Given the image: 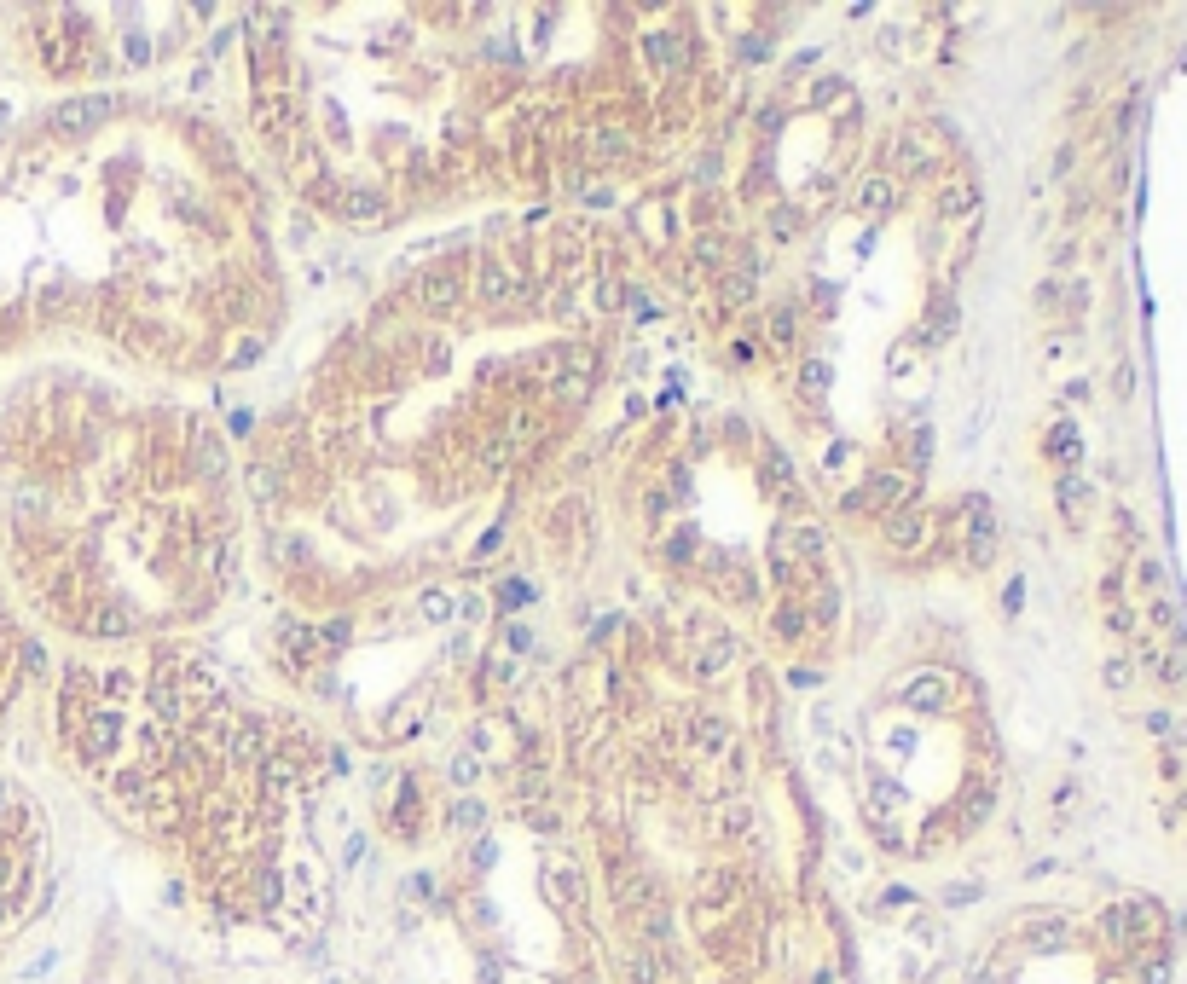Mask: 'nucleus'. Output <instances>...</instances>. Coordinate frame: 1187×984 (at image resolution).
I'll list each match as a JSON object with an SVG mask.
<instances>
[{"mask_svg":"<svg viewBox=\"0 0 1187 984\" xmlns=\"http://www.w3.org/2000/svg\"><path fill=\"white\" fill-rule=\"evenodd\" d=\"M249 492H255L261 504H278V498H284V475L267 469V464H255V469H249Z\"/></svg>","mask_w":1187,"mask_h":984,"instance_id":"obj_26","label":"nucleus"},{"mask_svg":"<svg viewBox=\"0 0 1187 984\" xmlns=\"http://www.w3.org/2000/svg\"><path fill=\"white\" fill-rule=\"evenodd\" d=\"M122 110V99L116 93H87V99H64V105L53 110V134L64 139H76V134H93L105 116H116Z\"/></svg>","mask_w":1187,"mask_h":984,"instance_id":"obj_3","label":"nucleus"},{"mask_svg":"<svg viewBox=\"0 0 1187 984\" xmlns=\"http://www.w3.org/2000/svg\"><path fill=\"white\" fill-rule=\"evenodd\" d=\"M840 93H846L840 82H817V87H811V99H817V105H829V99H840Z\"/></svg>","mask_w":1187,"mask_h":984,"instance_id":"obj_54","label":"nucleus"},{"mask_svg":"<svg viewBox=\"0 0 1187 984\" xmlns=\"http://www.w3.org/2000/svg\"><path fill=\"white\" fill-rule=\"evenodd\" d=\"M267 759V724H232L226 730V765L232 770H249Z\"/></svg>","mask_w":1187,"mask_h":984,"instance_id":"obj_7","label":"nucleus"},{"mask_svg":"<svg viewBox=\"0 0 1187 984\" xmlns=\"http://www.w3.org/2000/svg\"><path fill=\"white\" fill-rule=\"evenodd\" d=\"M464 301V278L452 273V267H429V273L417 278V307L423 313H452Z\"/></svg>","mask_w":1187,"mask_h":984,"instance_id":"obj_6","label":"nucleus"},{"mask_svg":"<svg viewBox=\"0 0 1187 984\" xmlns=\"http://www.w3.org/2000/svg\"><path fill=\"white\" fill-rule=\"evenodd\" d=\"M446 782H452V788H475V782H481V759H475V753H452V759H446Z\"/></svg>","mask_w":1187,"mask_h":984,"instance_id":"obj_28","label":"nucleus"},{"mask_svg":"<svg viewBox=\"0 0 1187 984\" xmlns=\"http://www.w3.org/2000/svg\"><path fill=\"white\" fill-rule=\"evenodd\" d=\"M1147 730H1153V736H1164V741H1187V730L1176 724V718H1164V712H1153V718H1147Z\"/></svg>","mask_w":1187,"mask_h":984,"instance_id":"obj_42","label":"nucleus"},{"mask_svg":"<svg viewBox=\"0 0 1187 984\" xmlns=\"http://www.w3.org/2000/svg\"><path fill=\"white\" fill-rule=\"evenodd\" d=\"M128 58H134V64L151 58V47H145V35H139V29H128Z\"/></svg>","mask_w":1187,"mask_h":984,"instance_id":"obj_53","label":"nucleus"},{"mask_svg":"<svg viewBox=\"0 0 1187 984\" xmlns=\"http://www.w3.org/2000/svg\"><path fill=\"white\" fill-rule=\"evenodd\" d=\"M574 984H603V979H597V973H585V979H574Z\"/></svg>","mask_w":1187,"mask_h":984,"instance_id":"obj_61","label":"nucleus"},{"mask_svg":"<svg viewBox=\"0 0 1187 984\" xmlns=\"http://www.w3.org/2000/svg\"><path fill=\"white\" fill-rule=\"evenodd\" d=\"M99 689H105V695H111V701H122V695H128V689H134V678H128V672H122V666H116V672H105V684H99Z\"/></svg>","mask_w":1187,"mask_h":984,"instance_id":"obj_48","label":"nucleus"},{"mask_svg":"<svg viewBox=\"0 0 1187 984\" xmlns=\"http://www.w3.org/2000/svg\"><path fill=\"white\" fill-rule=\"evenodd\" d=\"M695 539H701L695 527H678V533H672V545H666V556H672V562H695Z\"/></svg>","mask_w":1187,"mask_h":984,"instance_id":"obj_39","label":"nucleus"},{"mask_svg":"<svg viewBox=\"0 0 1187 984\" xmlns=\"http://www.w3.org/2000/svg\"><path fill=\"white\" fill-rule=\"evenodd\" d=\"M736 655H742V643H736V637H713V643L695 655V678H707V684H713L718 672H730V666H736Z\"/></svg>","mask_w":1187,"mask_h":984,"instance_id":"obj_15","label":"nucleus"},{"mask_svg":"<svg viewBox=\"0 0 1187 984\" xmlns=\"http://www.w3.org/2000/svg\"><path fill=\"white\" fill-rule=\"evenodd\" d=\"M1135 574H1141V585H1147V591H1159V585H1164V568H1159V562H1141Z\"/></svg>","mask_w":1187,"mask_h":984,"instance_id":"obj_52","label":"nucleus"},{"mask_svg":"<svg viewBox=\"0 0 1187 984\" xmlns=\"http://www.w3.org/2000/svg\"><path fill=\"white\" fill-rule=\"evenodd\" d=\"M1106 684H1112V689H1130V684H1135V666H1130V660H1106Z\"/></svg>","mask_w":1187,"mask_h":984,"instance_id":"obj_44","label":"nucleus"},{"mask_svg":"<svg viewBox=\"0 0 1187 984\" xmlns=\"http://www.w3.org/2000/svg\"><path fill=\"white\" fill-rule=\"evenodd\" d=\"M985 811H991V788H973V793H967V805H962V817H967V822H979Z\"/></svg>","mask_w":1187,"mask_h":984,"instance_id":"obj_45","label":"nucleus"},{"mask_svg":"<svg viewBox=\"0 0 1187 984\" xmlns=\"http://www.w3.org/2000/svg\"><path fill=\"white\" fill-rule=\"evenodd\" d=\"M342 643H348V620H336V626L325 631V649H342Z\"/></svg>","mask_w":1187,"mask_h":984,"instance_id":"obj_55","label":"nucleus"},{"mask_svg":"<svg viewBox=\"0 0 1187 984\" xmlns=\"http://www.w3.org/2000/svg\"><path fill=\"white\" fill-rule=\"evenodd\" d=\"M979 898V880H962V886H944V903L950 909H962V903H973Z\"/></svg>","mask_w":1187,"mask_h":984,"instance_id":"obj_46","label":"nucleus"},{"mask_svg":"<svg viewBox=\"0 0 1187 984\" xmlns=\"http://www.w3.org/2000/svg\"><path fill=\"white\" fill-rule=\"evenodd\" d=\"M794 336H800L794 307H771V342H776V348H794Z\"/></svg>","mask_w":1187,"mask_h":984,"instance_id":"obj_31","label":"nucleus"},{"mask_svg":"<svg viewBox=\"0 0 1187 984\" xmlns=\"http://www.w3.org/2000/svg\"><path fill=\"white\" fill-rule=\"evenodd\" d=\"M886 545L892 550H921L927 545V516H921L915 504L910 510H892V516H886Z\"/></svg>","mask_w":1187,"mask_h":984,"instance_id":"obj_13","label":"nucleus"},{"mask_svg":"<svg viewBox=\"0 0 1187 984\" xmlns=\"http://www.w3.org/2000/svg\"><path fill=\"white\" fill-rule=\"evenodd\" d=\"M1147 614H1153V626H1159L1170 643H1182V637H1187V631H1182V614H1176L1164 597H1153V608H1147Z\"/></svg>","mask_w":1187,"mask_h":984,"instance_id":"obj_32","label":"nucleus"},{"mask_svg":"<svg viewBox=\"0 0 1187 984\" xmlns=\"http://www.w3.org/2000/svg\"><path fill=\"white\" fill-rule=\"evenodd\" d=\"M962 550H967V568H991L996 562V516L985 504V492L962 498Z\"/></svg>","mask_w":1187,"mask_h":984,"instance_id":"obj_1","label":"nucleus"},{"mask_svg":"<svg viewBox=\"0 0 1187 984\" xmlns=\"http://www.w3.org/2000/svg\"><path fill=\"white\" fill-rule=\"evenodd\" d=\"M1025 938H1031L1037 950H1054V944L1066 938V927H1060V921H1031V927H1025Z\"/></svg>","mask_w":1187,"mask_h":984,"instance_id":"obj_37","label":"nucleus"},{"mask_svg":"<svg viewBox=\"0 0 1187 984\" xmlns=\"http://www.w3.org/2000/svg\"><path fill=\"white\" fill-rule=\"evenodd\" d=\"M446 828H458V834H481V828H487V805H481V799H458V805L446 811Z\"/></svg>","mask_w":1187,"mask_h":984,"instance_id":"obj_23","label":"nucleus"},{"mask_svg":"<svg viewBox=\"0 0 1187 984\" xmlns=\"http://www.w3.org/2000/svg\"><path fill=\"white\" fill-rule=\"evenodd\" d=\"M927 157H933V151H927V139H921V134H904L898 145H892V168H898V174L927 168Z\"/></svg>","mask_w":1187,"mask_h":984,"instance_id":"obj_21","label":"nucleus"},{"mask_svg":"<svg viewBox=\"0 0 1187 984\" xmlns=\"http://www.w3.org/2000/svg\"><path fill=\"white\" fill-rule=\"evenodd\" d=\"M649 53L661 58V70H678V64L690 58V47H684L678 29H649Z\"/></svg>","mask_w":1187,"mask_h":984,"instance_id":"obj_18","label":"nucleus"},{"mask_svg":"<svg viewBox=\"0 0 1187 984\" xmlns=\"http://www.w3.org/2000/svg\"><path fill=\"white\" fill-rule=\"evenodd\" d=\"M417 608H423V620H435V626H441V620H452V608H458V602H452V591H423Z\"/></svg>","mask_w":1187,"mask_h":984,"instance_id":"obj_35","label":"nucleus"},{"mask_svg":"<svg viewBox=\"0 0 1187 984\" xmlns=\"http://www.w3.org/2000/svg\"><path fill=\"white\" fill-rule=\"evenodd\" d=\"M690 736H695V747L724 753V747H730V724H724V718H713V712H701V718L690 724Z\"/></svg>","mask_w":1187,"mask_h":984,"instance_id":"obj_20","label":"nucleus"},{"mask_svg":"<svg viewBox=\"0 0 1187 984\" xmlns=\"http://www.w3.org/2000/svg\"><path fill=\"white\" fill-rule=\"evenodd\" d=\"M365 851H371V840H365V834H348V846H342V869H359V863H365Z\"/></svg>","mask_w":1187,"mask_h":984,"instance_id":"obj_43","label":"nucleus"},{"mask_svg":"<svg viewBox=\"0 0 1187 984\" xmlns=\"http://www.w3.org/2000/svg\"><path fill=\"white\" fill-rule=\"evenodd\" d=\"M510 649H516V655H522V649H533V631H527V626H510Z\"/></svg>","mask_w":1187,"mask_h":984,"instance_id":"obj_56","label":"nucleus"},{"mask_svg":"<svg viewBox=\"0 0 1187 984\" xmlns=\"http://www.w3.org/2000/svg\"><path fill=\"white\" fill-rule=\"evenodd\" d=\"M857 504H869V510H881V516L910 510V504H915V481L904 475V469H875V475L857 487Z\"/></svg>","mask_w":1187,"mask_h":984,"instance_id":"obj_4","label":"nucleus"},{"mask_svg":"<svg viewBox=\"0 0 1187 984\" xmlns=\"http://www.w3.org/2000/svg\"><path fill=\"white\" fill-rule=\"evenodd\" d=\"M637 151V139L626 134V128H591V157L597 163H620V157H632Z\"/></svg>","mask_w":1187,"mask_h":984,"instance_id":"obj_16","label":"nucleus"},{"mask_svg":"<svg viewBox=\"0 0 1187 984\" xmlns=\"http://www.w3.org/2000/svg\"><path fill=\"white\" fill-rule=\"evenodd\" d=\"M545 892H551L562 909H580L585 903V875H580V863L574 857H556L551 869H545Z\"/></svg>","mask_w":1187,"mask_h":984,"instance_id":"obj_9","label":"nucleus"},{"mask_svg":"<svg viewBox=\"0 0 1187 984\" xmlns=\"http://www.w3.org/2000/svg\"><path fill=\"white\" fill-rule=\"evenodd\" d=\"M805 626H811V614H805V608H794V602H782V608L771 614V631L782 637V643H800Z\"/></svg>","mask_w":1187,"mask_h":984,"instance_id":"obj_24","label":"nucleus"},{"mask_svg":"<svg viewBox=\"0 0 1187 984\" xmlns=\"http://www.w3.org/2000/svg\"><path fill=\"white\" fill-rule=\"evenodd\" d=\"M591 383H597V371H580V365H562V371H556L551 383H545V394H551L556 406H568V411H574V406H585V400H591Z\"/></svg>","mask_w":1187,"mask_h":984,"instance_id":"obj_11","label":"nucleus"},{"mask_svg":"<svg viewBox=\"0 0 1187 984\" xmlns=\"http://www.w3.org/2000/svg\"><path fill=\"white\" fill-rule=\"evenodd\" d=\"M296 776H302V770H296V759H290V753H273V759H267V788H290V782H296Z\"/></svg>","mask_w":1187,"mask_h":984,"instance_id":"obj_34","label":"nucleus"},{"mask_svg":"<svg viewBox=\"0 0 1187 984\" xmlns=\"http://www.w3.org/2000/svg\"><path fill=\"white\" fill-rule=\"evenodd\" d=\"M967 203H973V192H967V186H950V192L939 197V209H944V215H962Z\"/></svg>","mask_w":1187,"mask_h":984,"instance_id":"obj_47","label":"nucleus"},{"mask_svg":"<svg viewBox=\"0 0 1187 984\" xmlns=\"http://www.w3.org/2000/svg\"><path fill=\"white\" fill-rule=\"evenodd\" d=\"M116 747H122V712L116 707L87 712L82 724H76V759H82V765H105Z\"/></svg>","mask_w":1187,"mask_h":984,"instance_id":"obj_2","label":"nucleus"},{"mask_svg":"<svg viewBox=\"0 0 1187 984\" xmlns=\"http://www.w3.org/2000/svg\"><path fill=\"white\" fill-rule=\"evenodd\" d=\"M481 301H487V307H516V301H533V284H522L498 255H487V261H481Z\"/></svg>","mask_w":1187,"mask_h":984,"instance_id":"obj_5","label":"nucleus"},{"mask_svg":"<svg viewBox=\"0 0 1187 984\" xmlns=\"http://www.w3.org/2000/svg\"><path fill=\"white\" fill-rule=\"evenodd\" d=\"M255 354H261V342H244V348H238V354H232V365H238V371H244V365H255Z\"/></svg>","mask_w":1187,"mask_h":984,"instance_id":"obj_57","label":"nucleus"},{"mask_svg":"<svg viewBox=\"0 0 1187 984\" xmlns=\"http://www.w3.org/2000/svg\"><path fill=\"white\" fill-rule=\"evenodd\" d=\"M794 684H800V689H817V684H823V672H811V666H800V672H794Z\"/></svg>","mask_w":1187,"mask_h":984,"instance_id":"obj_59","label":"nucleus"},{"mask_svg":"<svg viewBox=\"0 0 1187 984\" xmlns=\"http://www.w3.org/2000/svg\"><path fill=\"white\" fill-rule=\"evenodd\" d=\"M829 377H834V371H829V359H823V354H811V359L800 365V394H823V388H829Z\"/></svg>","mask_w":1187,"mask_h":984,"instance_id":"obj_30","label":"nucleus"},{"mask_svg":"<svg viewBox=\"0 0 1187 984\" xmlns=\"http://www.w3.org/2000/svg\"><path fill=\"white\" fill-rule=\"evenodd\" d=\"M904 707L944 712V707H950V678H944V672H921L915 684H904Z\"/></svg>","mask_w":1187,"mask_h":984,"instance_id":"obj_14","label":"nucleus"},{"mask_svg":"<svg viewBox=\"0 0 1187 984\" xmlns=\"http://www.w3.org/2000/svg\"><path fill=\"white\" fill-rule=\"evenodd\" d=\"M1054 498H1060V516L1072 521H1083V510H1089V487L1077 481V475H1060V487H1054Z\"/></svg>","mask_w":1187,"mask_h":984,"instance_id":"obj_19","label":"nucleus"},{"mask_svg":"<svg viewBox=\"0 0 1187 984\" xmlns=\"http://www.w3.org/2000/svg\"><path fill=\"white\" fill-rule=\"evenodd\" d=\"M724 255H730V244H724L718 232H701L690 244V261H701V267H724Z\"/></svg>","mask_w":1187,"mask_h":984,"instance_id":"obj_29","label":"nucleus"},{"mask_svg":"<svg viewBox=\"0 0 1187 984\" xmlns=\"http://www.w3.org/2000/svg\"><path fill=\"white\" fill-rule=\"evenodd\" d=\"M1049 458H1060V464H1077L1083 458V440H1077L1072 423H1060V429H1049Z\"/></svg>","mask_w":1187,"mask_h":984,"instance_id":"obj_27","label":"nucleus"},{"mask_svg":"<svg viewBox=\"0 0 1187 984\" xmlns=\"http://www.w3.org/2000/svg\"><path fill=\"white\" fill-rule=\"evenodd\" d=\"M747 817H753V811H747L742 799H736V805H724V834H742V828H747Z\"/></svg>","mask_w":1187,"mask_h":984,"instance_id":"obj_49","label":"nucleus"},{"mask_svg":"<svg viewBox=\"0 0 1187 984\" xmlns=\"http://www.w3.org/2000/svg\"><path fill=\"white\" fill-rule=\"evenodd\" d=\"M823 550H829V533H823V527H800V533H794V556H805V562H817Z\"/></svg>","mask_w":1187,"mask_h":984,"instance_id":"obj_33","label":"nucleus"},{"mask_svg":"<svg viewBox=\"0 0 1187 984\" xmlns=\"http://www.w3.org/2000/svg\"><path fill=\"white\" fill-rule=\"evenodd\" d=\"M626 979H632V984H661V979H666V973H661V956H655L649 944H637L632 956H626Z\"/></svg>","mask_w":1187,"mask_h":984,"instance_id":"obj_22","label":"nucleus"},{"mask_svg":"<svg viewBox=\"0 0 1187 984\" xmlns=\"http://www.w3.org/2000/svg\"><path fill=\"white\" fill-rule=\"evenodd\" d=\"M1141 979H1147V984H1164V979H1170V961H1153V967H1147Z\"/></svg>","mask_w":1187,"mask_h":984,"instance_id":"obj_60","label":"nucleus"},{"mask_svg":"<svg viewBox=\"0 0 1187 984\" xmlns=\"http://www.w3.org/2000/svg\"><path fill=\"white\" fill-rule=\"evenodd\" d=\"M1060 296H1066V290H1060V278H1043V284H1037V307H1043V313H1054V301H1060Z\"/></svg>","mask_w":1187,"mask_h":984,"instance_id":"obj_50","label":"nucleus"},{"mask_svg":"<svg viewBox=\"0 0 1187 984\" xmlns=\"http://www.w3.org/2000/svg\"><path fill=\"white\" fill-rule=\"evenodd\" d=\"M255 892H261V903L273 909V903L284 898V875H278V869H261V875H255Z\"/></svg>","mask_w":1187,"mask_h":984,"instance_id":"obj_40","label":"nucleus"},{"mask_svg":"<svg viewBox=\"0 0 1187 984\" xmlns=\"http://www.w3.org/2000/svg\"><path fill=\"white\" fill-rule=\"evenodd\" d=\"M620 296H626V290H620L614 278H597V284H591V301H597V313H614V307H620Z\"/></svg>","mask_w":1187,"mask_h":984,"instance_id":"obj_38","label":"nucleus"},{"mask_svg":"<svg viewBox=\"0 0 1187 984\" xmlns=\"http://www.w3.org/2000/svg\"><path fill=\"white\" fill-rule=\"evenodd\" d=\"M151 707H157L163 724H180V678H174V672H157V678H151Z\"/></svg>","mask_w":1187,"mask_h":984,"instance_id":"obj_17","label":"nucleus"},{"mask_svg":"<svg viewBox=\"0 0 1187 984\" xmlns=\"http://www.w3.org/2000/svg\"><path fill=\"white\" fill-rule=\"evenodd\" d=\"M510 458H516V446L498 435V440H487V452H481V469H487V475H498V469H510Z\"/></svg>","mask_w":1187,"mask_h":984,"instance_id":"obj_36","label":"nucleus"},{"mask_svg":"<svg viewBox=\"0 0 1187 984\" xmlns=\"http://www.w3.org/2000/svg\"><path fill=\"white\" fill-rule=\"evenodd\" d=\"M852 203H857V215H892L898 209V180L892 174H863Z\"/></svg>","mask_w":1187,"mask_h":984,"instance_id":"obj_10","label":"nucleus"},{"mask_svg":"<svg viewBox=\"0 0 1187 984\" xmlns=\"http://www.w3.org/2000/svg\"><path fill=\"white\" fill-rule=\"evenodd\" d=\"M192 464H197V475H221V469H226V446L215 435H197Z\"/></svg>","mask_w":1187,"mask_h":984,"instance_id":"obj_25","label":"nucleus"},{"mask_svg":"<svg viewBox=\"0 0 1187 984\" xmlns=\"http://www.w3.org/2000/svg\"><path fill=\"white\" fill-rule=\"evenodd\" d=\"M82 631L87 637H99V643H116V637H128L134 631V614L122 608V602H93L82 614Z\"/></svg>","mask_w":1187,"mask_h":984,"instance_id":"obj_8","label":"nucleus"},{"mask_svg":"<svg viewBox=\"0 0 1187 984\" xmlns=\"http://www.w3.org/2000/svg\"><path fill=\"white\" fill-rule=\"evenodd\" d=\"M794 226H800V209H788V203L771 209V232H776V238H794Z\"/></svg>","mask_w":1187,"mask_h":984,"instance_id":"obj_41","label":"nucleus"},{"mask_svg":"<svg viewBox=\"0 0 1187 984\" xmlns=\"http://www.w3.org/2000/svg\"><path fill=\"white\" fill-rule=\"evenodd\" d=\"M336 209H342V220H354V226H377V220L388 215V203H383V192H377V186H348Z\"/></svg>","mask_w":1187,"mask_h":984,"instance_id":"obj_12","label":"nucleus"},{"mask_svg":"<svg viewBox=\"0 0 1187 984\" xmlns=\"http://www.w3.org/2000/svg\"><path fill=\"white\" fill-rule=\"evenodd\" d=\"M985 417H991V406H979L973 417H967V429H962V452L973 446V440H979V429H985Z\"/></svg>","mask_w":1187,"mask_h":984,"instance_id":"obj_51","label":"nucleus"},{"mask_svg":"<svg viewBox=\"0 0 1187 984\" xmlns=\"http://www.w3.org/2000/svg\"><path fill=\"white\" fill-rule=\"evenodd\" d=\"M527 822H533V828H539V834H556V811H533V817H527Z\"/></svg>","mask_w":1187,"mask_h":984,"instance_id":"obj_58","label":"nucleus"}]
</instances>
